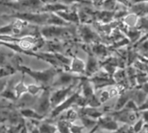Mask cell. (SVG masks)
<instances>
[{
    "mask_svg": "<svg viewBox=\"0 0 148 133\" xmlns=\"http://www.w3.org/2000/svg\"><path fill=\"white\" fill-rule=\"evenodd\" d=\"M129 12L134 13L140 17L148 16V2L132 3L129 8Z\"/></svg>",
    "mask_w": 148,
    "mask_h": 133,
    "instance_id": "17",
    "label": "cell"
},
{
    "mask_svg": "<svg viewBox=\"0 0 148 133\" xmlns=\"http://www.w3.org/2000/svg\"><path fill=\"white\" fill-rule=\"evenodd\" d=\"M91 1L95 7H102V4L105 2V0H91Z\"/></svg>",
    "mask_w": 148,
    "mask_h": 133,
    "instance_id": "43",
    "label": "cell"
},
{
    "mask_svg": "<svg viewBox=\"0 0 148 133\" xmlns=\"http://www.w3.org/2000/svg\"><path fill=\"white\" fill-rule=\"evenodd\" d=\"M47 25H56V26H69L70 23L66 22L61 16L56 13H50V17L48 21Z\"/></svg>",
    "mask_w": 148,
    "mask_h": 133,
    "instance_id": "26",
    "label": "cell"
},
{
    "mask_svg": "<svg viewBox=\"0 0 148 133\" xmlns=\"http://www.w3.org/2000/svg\"><path fill=\"white\" fill-rule=\"evenodd\" d=\"M56 127L59 133H72L70 130V123L65 119H60L57 121Z\"/></svg>",
    "mask_w": 148,
    "mask_h": 133,
    "instance_id": "31",
    "label": "cell"
},
{
    "mask_svg": "<svg viewBox=\"0 0 148 133\" xmlns=\"http://www.w3.org/2000/svg\"><path fill=\"white\" fill-rule=\"evenodd\" d=\"M80 119L82 121V126L86 129L93 131L96 127H98V120L97 119H94L92 118L83 116V115H80Z\"/></svg>",
    "mask_w": 148,
    "mask_h": 133,
    "instance_id": "25",
    "label": "cell"
},
{
    "mask_svg": "<svg viewBox=\"0 0 148 133\" xmlns=\"http://www.w3.org/2000/svg\"><path fill=\"white\" fill-rule=\"evenodd\" d=\"M127 70V78L129 80V84L130 87H134L137 86V69L133 65L128 66Z\"/></svg>",
    "mask_w": 148,
    "mask_h": 133,
    "instance_id": "27",
    "label": "cell"
},
{
    "mask_svg": "<svg viewBox=\"0 0 148 133\" xmlns=\"http://www.w3.org/2000/svg\"><path fill=\"white\" fill-rule=\"evenodd\" d=\"M38 130L40 133H56L57 127L56 125H53L49 122H43L38 126Z\"/></svg>",
    "mask_w": 148,
    "mask_h": 133,
    "instance_id": "28",
    "label": "cell"
},
{
    "mask_svg": "<svg viewBox=\"0 0 148 133\" xmlns=\"http://www.w3.org/2000/svg\"><path fill=\"white\" fill-rule=\"evenodd\" d=\"M78 118H80V113H78L76 110L71 107L69 110L65 111V115L63 119L69 121V123H74Z\"/></svg>",
    "mask_w": 148,
    "mask_h": 133,
    "instance_id": "30",
    "label": "cell"
},
{
    "mask_svg": "<svg viewBox=\"0 0 148 133\" xmlns=\"http://www.w3.org/2000/svg\"><path fill=\"white\" fill-rule=\"evenodd\" d=\"M62 3L69 5L72 4V3H83V4H91L93 3L91 1H88V0H60Z\"/></svg>",
    "mask_w": 148,
    "mask_h": 133,
    "instance_id": "38",
    "label": "cell"
},
{
    "mask_svg": "<svg viewBox=\"0 0 148 133\" xmlns=\"http://www.w3.org/2000/svg\"><path fill=\"white\" fill-rule=\"evenodd\" d=\"M145 121L142 119H139L132 126L134 133H140L145 127Z\"/></svg>",
    "mask_w": 148,
    "mask_h": 133,
    "instance_id": "35",
    "label": "cell"
},
{
    "mask_svg": "<svg viewBox=\"0 0 148 133\" xmlns=\"http://www.w3.org/2000/svg\"><path fill=\"white\" fill-rule=\"evenodd\" d=\"M69 71L70 73L75 74H85L86 62L77 56L73 57L69 65Z\"/></svg>",
    "mask_w": 148,
    "mask_h": 133,
    "instance_id": "15",
    "label": "cell"
},
{
    "mask_svg": "<svg viewBox=\"0 0 148 133\" xmlns=\"http://www.w3.org/2000/svg\"><path fill=\"white\" fill-rule=\"evenodd\" d=\"M43 90L42 86H39L37 84H29L28 85V93L33 95V96H36L37 94H39Z\"/></svg>",
    "mask_w": 148,
    "mask_h": 133,
    "instance_id": "34",
    "label": "cell"
},
{
    "mask_svg": "<svg viewBox=\"0 0 148 133\" xmlns=\"http://www.w3.org/2000/svg\"><path fill=\"white\" fill-rule=\"evenodd\" d=\"M140 113L141 119L145 121L146 124H147L148 125V110L141 111V112H140Z\"/></svg>",
    "mask_w": 148,
    "mask_h": 133,
    "instance_id": "41",
    "label": "cell"
},
{
    "mask_svg": "<svg viewBox=\"0 0 148 133\" xmlns=\"http://www.w3.org/2000/svg\"><path fill=\"white\" fill-rule=\"evenodd\" d=\"M97 96H98V98L100 99V100H101V102L102 104L108 101L110 99H112L111 95H110V93H109V90H108V87L99 89V93H98Z\"/></svg>",
    "mask_w": 148,
    "mask_h": 133,
    "instance_id": "32",
    "label": "cell"
},
{
    "mask_svg": "<svg viewBox=\"0 0 148 133\" xmlns=\"http://www.w3.org/2000/svg\"><path fill=\"white\" fill-rule=\"evenodd\" d=\"M140 114V113L131 111L126 107L120 111H114L110 113V115L118 122H121L126 125H134L139 119L138 116Z\"/></svg>",
    "mask_w": 148,
    "mask_h": 133,
    "instance_id": "4",
    "label": "cell"
},
{
    "mask_svg": "<svg viewBox=\"0 0 148 133\" xmlns=\"http://www.w3.org/2000/svg\"><path fill=\"white\" fill-rule=\"evenodd\" d=\"M113 79L115 84L118 85L120 87H122L125 89V88H127L128 86H130L127 74V70L125 68H118L116 72L114 73Z\"/></svg>",
    "mask_w": 148,
    "mask_h": 133,
    "instance_id": "13",
    "label": "cell"
},
{
    "mask_svg": "<svg viewBox=\"0 0 148 133\" xmlns=\"http://www.w3.org/2000/svg\"><path fill=\"white\" fill-rule=\"evenodd\" d=\"M98 127L109 131L111 132H115L119 129L118 121L114 119L111 115L109 116H103L100 119H98Z\"/></svg>",
    "mask_w": 148,
    "mask_h": 133,
    "instance_id": "12",
    "label": "cell"
},
{
    "mask_svg": "<svg viewBox=\"0 0 148 133\" xmlns=\"http://www.w3.org/2000/svg\"><path fill=\"white\" fill-rule=\"evenodd\" d=\"M146 133H148V128L147 129V132H146Z\"/></svg>",
    "mask_w": 148,
    "mask_h": 133,
    "instance_id": "45",
    "label": "cell"
},
{
    "mask_svg": "<svg viewBox=\"0 0 148 133\" xmlns=\"http://www.w3.org/2000/svg\"><path fill=\"white\" fill-rule=\"evenodd\" d=\"M84 127L82 125H76L75 123H70V130L72 133H82Z\"/></svg>",
    "mask_w": 148,
    "mask_h": 133,
    "instance_id": "39",
    "label": "cell"
},
{
    "mask_svg": "<svg viewBox=\"0 0 148 133\" xmlns=\"http://www.w3.org/2000/svg\"><path fill=\"white\" fill-rule=\"evenodd\" d=\"M69 10V6L66 5L62 3L54 2L50 3H47L43 5L38 12H49V13H57L60 11H67Z\"/></svg>",
    "mask_w": 148,
    "mask_h": 133,
    "instance_id": "14",
    "label": "cell"
},
{
    "mask_svg": "<svg viewBox=\"0 0 148 133\" xmlns=\"http://www.w3.org/2000/svg\"><path fill=\"white\" fill-rule=\"evenodd\" d=\"M115 11H110V10H97L95 12V18L99 21L100 23H112L114 19Z\"/></svg>",
    "mask_w": 148,
    "mask_h": 133,
    "instance_id": "16",
    "label": "cell"
},
{
    "mask_svg": "<svg viewBox=\"0 0 148 133\" xmlns=\"http://www.w3.org/2000/svg\"><path fill=\"white\" fill-rule=\"evenodd\" d=\"M88 1H91V0H88ZM91 2H92V1H91Z\"/></svg>",
    "mask_w": 148,
    "mask_h": 133,
    "instance_id": "46",
    "label": "cell"
},
{
    "mask_svg": "<svg viewBox=\"0 0 148 133\" xmlns=\"http://www.w3.org/2000/svg\"><path fill=\"white\" fill-rule=\"evenodd\" d=\"M137 29H139L140 30H147V32H148V16L140 17V21H139Z\"/></svg>",
    "mask_w": 148,
    "mask_h": 133,
    "instance_id": "37",
    "label": "cell"
},
{
    "mask_svg": "<svg viewBox=\"0 0 148 133\" xmlns=\"http://www.w3.org/2000/svg\"><path fill=\"white\" fill-rule=\"evenodd\" d=\"M79 33L82 41L86 43H96L100 42L101 38L97 32H95L88 24H82L79 26Z\"/></svg>",
    "mask_w": 148,
    "mask_h": 133,
    "instance_id": "8",
    "label": "cell"
},
{
    "mask_svg": "<svg viewBox=\"0 0 148 133\" xmlns=\"http://www.w3.org/2000/svg\"><path fill=\"white\" fill-rule=\"evenodd\" d=\"M140 87V88H141V89H142V90H143V91L148 95V81L147 83H145L144 85H142L141 87Z\"/></svg>",
    "mask_w": 148,
    "mask_h": 133,
    "instance_id": "44",
    "label": "cell"
},
{
    "mask_svg": "<svg viewBox=\"0 0 148 133\" xmlns=\"http://www.w3.org/2000/svg\"><path fill=\"white\" fill-rule=\"evenodd\" d=\"M120 4H122L127 8H130V6L132 5V3H130V0H116Z\"/></svg>",
    "mask_w": 148,
    "mask_h": 133,
    "instance_id": "42",
    "label": "cell"
},
{
    "mask_svg": "<svg viewBox=\"0 0 148 133\" xmlns=\"http://www.w3.org/2000/svg\"><path fill=\"white\" fill-rule=\"evenodd\" d=\"M91 51L96 57L100 58H106L109 54V48L101 42L91 44Z\"/></svg>",
    "mask_w": 148,
    "mask_h": 133,
    "instance_id": "20",
    "label": "cell"
},
{
    "mask_svg": "<svg viewBox=\"0 0 148 133\" xmlns=\"http://www.w3.org/2000/svg\"><path fill=\"white\" fill-rule=\"evenodd\" d=\"M80 95H81V89L76 91V92H75L74 93H72L62 103H61L59 106H56L54 108V110H52V112L50 113V117L51 118H56V116H58L62 113H63V112L69 110V108H71V106L73 105H75V103L77 101V99L79 98Z\"/></svg>",
    "mask_w": 148,
    "mask_h": 133,
    "instance_id": "7",
    "label": "cell"
},
{
    "mask_svg": "<svg viewBox=\"0 0 148 133\" xmlns=\"http://www.w3.org/2000/svg\"><path fill=\"white\" fill-rule=\"evenodd\" d=\"M4 4L18 10V12H38L43 6L41 0H18L16 2H7L4 3Z\"/></svg>",
    "mask_w": 148,
    "mask_h": 133,
    "instance_id": "3",
    "label": "cell"
},
{
    "mask_svg": "<svg viewBox=\"0 0 148 133\" xmlns=\"http://www.w3.org/2000/svg\"><path fill=\"white\" fill-rule=\"evenodd\" d=\"M100 63L97 60V57L93 54L92 51L88 53V61L86 62V71L85 76L86 77H92L100 70Z\"/></svg>",
    "mask_w": 148,
    "mask_h": 133,
    "instance_id": "11",
    "label": "cell"
},
{
    "mask_svg": "<svg viewBox=\"0 0 148 133\" xmlns=\"http://www.w3.org/2000/svg\"><path fill=\"white\" fill-rule=\"evenodd\" d=\"M20 113L22 114L23 119H28L30 120H36V121H40L43 119V115L40 114L37 111H35L29 107L27 108H22L20 109Z\"/></svg>",
    "mask_w": 148,
    "mask_h": 133,
    "instance_id": "22",
    "label": "cell"
},
{
    "mask_svg": "<svg viewBox=\"0 0 148 133\" xmlns=\"http://www.w3.org/2000/svg\"><path fill=\"white\" fill-rule=\"evenodd\" d=\"M17 70H20L22 73L29 75L37 83H40L43 87L48 86L50 83H53L56 76L58 74L57 69L54 67L45 69V70H42V71H36V70H32L29 68L21 65L17 68Z\"/></svg>",
    "mask_w": 148,
    "mask_h": 133,
    "instance_id": "1",
    "label": "cell"
},
{
    "mask_svg": "<svg viewBox=\"0 0 148 133\" xmlns=\"http://www.w3.org/2000/svg\"><path fill=\"white\" fill-rule=\"evenodd\" d=\"M56 14H57L59 16H61L62 19H64L69 23L79 24L81 23L80 22V18H79V15H78V11H76V10L60 11V12H57Z\"/></svg>",
    "mask_w": 148,
    "mask_h": 133,
    "instance_id": "19",
    "label": "cell"
},
{
    "mask_svg": "<svg viewBox=\"0 0 148 133\" xmlns=\"http://www.w3.org/2000/svg\"><path fill=\"white\" fill-rule=\"evenodd\" d=\"M13 88H14V91L18 99L21 98L23 95L28 93V85H25V83L23 82V80H22L18 83H16Z\"/></svg>",
    "mask_w": 148,
    "mask_h": 133,
    "instance_id": "29",
    "label": "cell"
},
{
    "mask_svg": "<svg viewBox=\"0 0 148 133\" xmlns=\"http://www.w3.org/2000/svg\"><path fill=\"white\" fill-rule=\"evenodd\" d=\"M11 17L21 19L26 23L35 25H47L50 17L49 12H17L11 16Z\"/></svg>",
    "mask_w": 148,
    "mask_h": 133,
    "instance_id": "2",
    "label": "cell"
},
{
    "mask_svg": "<svg viewBox=\"0 0 148 133\" xmlns=\"http://www.w3.org/2000/svg\"><path fill=\"white\" fill-rule=\"evenodd\" d=\"M140 21V16L134 13L129 12L124 18L122 23L128 28H137Z\"/></svg>",
    "mask_w": 148,
    "mask_h": 133,
    "instance_id": "24",
    "label": "cell"
},
{
    "mask_svg": "<svg viewBox=\"0 0 148 133\" xmlns=\"http://www.w3.org/2000/svg\"><path fill=\"white\" fill-rule=\"evenodd\" d=\"M82 77H79L76 75L72 74L71 73L68 72H61L58 73L56 75V79L53 81L54 87H66L71 85H75L76 83H80Z\"/></svg>",
    "mask_w": 148,
    "mask_h": 133,
    "instance_id": "6",
    "label": "cell"
},
{
    "mask_svg": "<svg viewBox=\"0 0 148 133\" xmlns=\"http://www.w3.org/2000/svg\"><path fill=\"white\" fill-rule=\"evenodd\" d=\"M131 99H132V92H130V91L125 92L124 91L123 93H121L120 94V96L118 97V100L115 103L114 111H120V110L123 109Z\"/></svg>",
    "mask_w": 148,
    "mask_h": 133,
    "instance_id": "21",
    "label": "cell"
},
{
    "mask_svg": "<svg viewBox=\"0 0 148 133\" xmlns=\"http://www.w3.org/2000/svg\"><path fill=\"white\" fill-rule=\"evenodd\" d=\"M79 113H80V115L87 116V117H89L97 120L104 116V112L100 111L98 108L90 107V106H85V107L81 108Z\"/></svg>",
    "mask_w": 148,
    "mask_h": 133,
    "instance_id": "18",
    "label": "cell"
},
{
    "mask_svg": "<svg viewBox=\"0 0 148 133\" xmlns=\"http://www.w3.org/2000/svg\"><path fill=\"white\" fill-rule=\"evenodd\" d=\"M50 96H51V93L49 92V90L48 88H45L42 90L41 95L39 96V98L37 100L36 111H37L40 114H42L43 116H44V114H46L49 112V110L52 106Z\"/></svg>",
    "mask_w": 148,
    "mask_h": 133,
    "instance_id": "10",
    "label": "cell"
},
{
    "mask_svg": "<svg viewBox=\"0 0 148 133\" xmlns=\"http://www.w3.org/2000/svg\"><path fill=\"white\" fill-rule=\"evenodd\" d=\"M54 54H55L56 59L59 61V62H60L62 66H69V65H70V63H71V61L69 60V58L66 57L65 55H62V54L59 53V52H56V53H54Z\"/></svg>",
    "mask_w": 148,
    "mask_h": 133,
    "instance_id": "36",
    "label": "cell"
},
{
    "mask_svg": "<svg viewBox=\"0 0 148 133\" xmlns=\"http://www.w3.org/2000/svg\"><path fill=\"white\" fill-rule=\"evenodd\" d=\"M118 6V2L116 0H105V2L102 4L103 10H110V11H115Z\"/></svg>",
    "mask_w": 148,
    "mask_h": 133,
    "instance_id": "33",
    "label": "cell"
},
{
    "mask_svg": "<svg viewBox=\"0 0 148 133\" xmlns=\"http://www.w3.org/2000/svg\"><path fill=\"white\" fill-rule=\"evenodd\" d=\"M139 48L143 52V54L146 53V52H148V40H146V41L140 42L139 44Z\"/></svg>",
    "mask_w": 148,
    "mask_h": 133,
    "instance_id": "40",
    "label": "cell"
},
{
    "mask_svg": "<svg viewBox=\"0 0 148 133\" xmlns=\"http://www.w3.org/2000/svg\"><path fill=\"white\" fill-rule=\"evenodd\" d=\"M147 99V94L140 87L139 89H135L132 91V100L139 106V107L143 103H145Z\"/></svg>",
    "mask_w": 148,
    "mask_h": 133,
    "instance_id": "23",
    "label": "cell"
},
{
    "mask_svg": "<svg viewBox=\"0 0 148 133\" xmlns=\"http://www.w3.org/2000/svg\"><path fill=\"white\" fill-rule=\"evenodd\" d=\"M75 85L76 84L71 85V86L66 87H60L59 89L53 92L50 96L52 106L56 107V106H59L61 103H62L65 100H67L69 97V94L72 93L73 88L75 87Z\"/></svg>",
    "mask_w": 148,
    "mask_h": 133,
    "instance_id": "9",
    "label": "cell"
},
{
    "mask_svg": "<svg viewBox=\"0 0 148 133\" xmlns=\"http://www.w3.org/2000/svg\"><path fill=\"white\" fill-rule=\"evenodd\" d=\"M69 26H56V25H45L40 29L42 36L45 39H54L65 35L69 31Z\"/></svg>",
    "mask_w": 148,
    "mask_h": 133,
    "instance_id": "5",
    "label": "cell"
}]
</instances>
